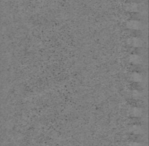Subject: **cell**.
Segmentation results:
<instances>
[{
	"instance_id": "6da1fadb",
	"label": "cell",
	"mask_w": 149,
	"mask_h": 146,
	"mask_svg": "<svg viewBox=\"0 0 149 146\" xmlns=\"http://www.w3.org/2000/svg\"><path fill=\"white\" fill-rule=\"evenodd\" d=\"M126 26L130 29L132 30H139L141 28L142 24L137 20H131L127 22Z\"/></svg>"
},
{
	"instance_id": "7a4b0ae2",
	"label": "cell",
	"mask_w": 149,
	"mask_h": 146,
	"mask_svg": "<svg viewBox=\"0 0 149 146\" xmlns=\"http://www.w3.org/2000/svg\"><path fill=\"white\" fill-rule=\"evenodd\" d=\"M128 44H129L130 46L134 47H142L143 43L142 40L139 38L137 37H134V38H131V39H128Z\"/></svg>"
},
{
	"instance_id": "3957f363",
	"label": "cell",
	"mask_w": 149,
	"mask_h": 146,
	"mask_svg": "<svg viewBox=\"0 0 149 146\" xmlns=\"http://www.w3.org/2000/svg\"><path fill=\"white\" fill-rule=\"evenodd\" d=\"M129 60H130V62L133 63V64H139V63H141V61H142L141 58L136 54L131 55V56H130Z\"/></svg>"
},
{
	"instance_id": "277c9868",
	"label": "cell",
	"mask_w": 149,
	"mask_h": 146,
	"mask_svg": "<svg viewBox=\"0 0 149 146\" xmlns=\"http://www.w3.org/2000/svg\"><path fill=\"white\" fill-rule=\"evenodd\" d=\"M126 9L128 12H137V10L139 9V5L136 3H130L126 5Z\"/></svg>"
},
{
	"instance_id": "5b68a950",
	"label": "cell",
	"mask_w": 149,
	"mask_h": 146,
	"mask_svg": "<svg viewBox=\"0 0 149 146\" xmlns=\"http://www.w3.org/2000/svg\"><path fill=\"white\" fill-rule=\"evenodd\" d=\"M142 111L139 108H133L130 111V114H131L132 116L134 117H139L141 115Z\"/></svg>"
},
{
	"instance_id": "8992f818",
	"label": "cell",
	"mask_w": 149,
	"mask_h": 146,
	"mask_svg": "<svg viewBox=\"0 0 149 146\" xmlns=\"http://www.w3.org/2000/svg\"><path fill=\"white\" fill-rule=\"evenodd\" d=\"M131 80L134 82H141L142 81V76L139 73H133L131 76Z\"/></svg>"
},
{
	"instance_id": "52a82bcc",
	"label": "cell",
	"mask_w": 149,
	"mask_h": 146,
	"mask_svg": "<svg viewBox=\"0 0 149 146\" xmlns=\"http://www.w3.org/2000/svg\"><path fill=\"white\" fill-rule=\"evenodd\" d=\"M142 128L139 125H134L131 128V132H132L134 134H140L142 133Z\"/></svg>"
},
{
	"instance_id": "ba28073f",
	"label": "cell",
	"mask_w": 149,
	"mask_h": 146,
	"mask_svg": "<svg viewBox=\"0 0 149 146\" xmlns=\"http://www.w3.org/2000/svg\"><path fill=\"white\" fill-rule=\"evenodd\" d=\"M133 96H134V98H139L141 96V94H140V93H139V91H137V90H135V91L133 93Z\"/></svg>"
},
{
	"instance_id": "9c48e42d",
	"label": "cell",
	"mask_w": 149,
	"mask_h": 146,
	"mask_svg": "<svg viewBox=\"0 0 149 146\" xmlns=\"http://www.w3.org/2000/svg\"><path fill=\"white\" fill-rule=\"evenodd\" d=\"M131 146H142L140 143H134L131 145Z\"/></svg>"
}]
</instances>
